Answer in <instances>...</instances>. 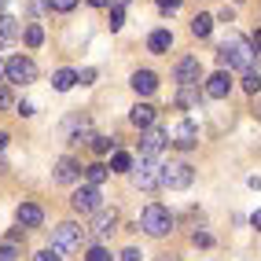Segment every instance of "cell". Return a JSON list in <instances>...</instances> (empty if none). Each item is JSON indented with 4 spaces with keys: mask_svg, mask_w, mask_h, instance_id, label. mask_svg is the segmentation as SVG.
<instances>
[{
    "mask_svg": "<svg viewBox=\"0 0 261 261\" xmlns=\"http://www.w3.org/2000/svg\"><path fill=\"white\" fill-rule=\"evenodd\" d=\"M254 44L250 41H243V37H224V44H221V51H217V63L221 66H228V70H254Z\"/></svg>",
    "mask_w": 261,
    "mask_h": 261,
    "instance_id": "cell-1",
    "label": "cell"
},
{
    "mask_svg": "<svg viewBox=\"0 0 261 261\" xmlns=\"http://www.w3.org/2000/svg\"><path fill=\"white\" fill-rule=\"evenodd\" d=\"M140 228H144L147 236H154V239H159V236H166V232H173V214L166 210V206H162V202H151V206H147V210L140 214Z\"/></svg>",
    "mask_w": 261,
    "mask_h": 261,
    "instance_id": "cell-2",
    "label": "cell"
},
{
    "mask_svg": "<svg viewBox=\"0 0 261 261\" xmlns=\"http://www.w3.org/2000/svg\"><path fill=\"white\" fill-rule=\"evenodd\" d=\"M81 239H85V228H77L74 221H63L56 232H51V250H59V254H74L81 250Z\"/></svg>",
    "mask_w": 261,
    "mask_h": 261,
    "instance_id": "cell-3",
    "label": "cell"
},
{
    "mask_svg": "<svg viewBox=\"0 0 261 261\" xmlns=\"http://www.w3.org/2000/svg\"><path fill=\"white\" fill-rule=\"evenodd\" d=\"M191 180H195V169H191L188 162H166V166H162V188L184 191Z\"/></svg>",
    "mask_w": 261,
    "mask_h": 261,
    "instance_id": "cell-4",
    "label": "cell"
},
{
    "mask_svg": "<svg viewBox=\"0 0 261 261\" xmlns=\"http://www.w3.org/2000/svg\"><path fill=\"white\" fill-rule=\"evenodd\" d=\"M162 166L159 159H140V166H136V188L144 191H159L162 188Z\"/></svg>",
    "mask_w": 261,
    "mask_h": 261,
    "instance_id": "cell-5",
    "label": "cell"
},
{
    "mask_svg": "<svg viewBox=\"0 0 261 261\" xmlns=\"http://www.w3.org/2000/svg\"><path fill=\"white\" fill-rule=\"evenodd\" d=\"M4 77H8V81H15V85H30V81H37V63L26 59V56H11V59H8Z\"/></svg>",
    "mask_w": 261,
    "mask_h": 261,
    "instance_id": "cell-6",
    "label": "cell"
},
{
    "mask_svg": "<svg viewBox=\"0 0 261 261\" xmlns=\"http://www.w3.org/2000/svg\"><path fill=\"white\" fill-rule=\"evenodd\" d=\"M70 206H74L77 214H99V210H103V195H99V188H92V184L77 188V191H74V199H70Z\"/></svg>",
    "mask_w": 261,
    "mask_h": 261,
    "instance_id": "cell-7",
    "label": "cell"
},
{
    "mask_svg": "<svg viewBox=\"0 0 261 261\" xmlns=\"http://www.w3.org/2000/svg\"><path fill=\"white\" fill-rule=\"evenodd\" d=\"M166 144H169V133L166 129H159V125L144 129V136H140V159H159Z\"/></svg>",
    "mask_w": 261,
    "mask_h": 261,
    "instance_id": "cell-8",
    "label": "cell"
},
{
    "mask_svg": "<svg viewBox=\"0 0 261 261\" xmlns=\"http://www.w3.org/2000/svg\"><path fill=\"white\" fill-rule=\"evenodd\" d=\"M199 77H202V63L195 56L177 59V66H173V81L177 85H199Z\"/></svg>",
    "mask_w": 261,
    "mask_h": 261,
    "instance_id": "cell-9",
    "label": "cell"
},
{
    "mask_svg": "<svg viewBox=\"0 0 261 261\" xmlns=\"http://www.w3.org/2000/svg\"><path fill=\"white\" fill-rule=\"evenodd\" d=\"M173 144H177L180 151H191V147H195L199 144V125H195V121H180V125H177V133H173Z\"/></svg>",
    "mask_w": 261,
    "mask_h": 261,
    "instance_id": "cell-10",
    "label": "cell"
},
{
    "mask_svg": "<svg viewBox=\"0 0 261 261\" xmlns=\"http://www.w3.org/2000/svg\"><path fill=\"white\" fill-rule=\"evenodd\" d=\"M228 92H232V77L224 74V70H217L210 81H206V96H210V99H224Z\"/></svg>",
    "mask_w": 261,
    "mask_h": 261,
    "instance_id": "cell-11",
    "label": "cell"
},
{
    "mask_svg": "<svg viewBox=\"0 0 261 261\" xmlns=\"http://www.w3.org/2000/svg\"><path fill=\"white\" fill-rule=\"evenodd\" d=\"M19 33H22L19 19H11V15H0V48H11L15 41H19Z\"/></svg>",
    "mask_w": 261,
    "mask_h": 261,
    "instance_id": "cell-12",
    "label": "cell"
},
{
    "mask_svg": "<svg viewBox=\"0 0 261 261\" xmlns=\"http://www.w3.org/2000/svg\"><path fill=\"white\" fill-rule=\"evenodd\" d=\"M15 217H19V228H37V224L44 221V214H41V206H37V202H22Z\"/></svg>",
    "mask_w": 261,
    "mask_h": 261,
    "instance_id": "cell-13",
    "label": "cell"
},
{
    "mask_svg": "<svg viewBox=\"0 0 261 261\" xmlns=\"http://www.w3.org/2000/svg\"><path fill=\"white\" fill-rule=\"evenodd\" d=\"M77 173H81V166H77L74 159H59L51 177H56V184H74V180H77Z\"/></svg>",
    "mask_w": 261,
    "mask_h": 261,
    "instance_id": "cell-14",
    "label": "cell"
},
{
    "mask_svg": "<svg viewBox=\"0 0 261 261\" xmlns=\"http://www.w3.org/2000/svg\"><path fill=\"white\" fill-rule=\"evenodd\" d=\"M133 89H136V96H151L154 89H159V77H154L151 70H136L133 74Z\"/></svg>",
    "mask_w": 261,
    "mask_h": 261,
    "instance_id": "cell-15",
    "label": "cell"
},
{
    "mask_svg": "<svg viewBox=\"0 0 261 261\" xmlns=\"http://www.w3.org/2000/svg\"><path fill=\"white\" fill-rule=\"evenodd\" d=\"M129 121H133L136 129H151L154 125V107H151V103H136L133 114H129Z\"/></svg>",
    "mask_w": 261,
    "mask_h": 261,
    "instance_id": "cell-16",
    "label": "cell"
},
{
    "mask_svg": "<svg viewBox=\"0 0 261 261\" xmlns=\"http://www.w3.org/2000/svg\"><path fill=\"white\" fill-rule=\"evenodd\" d=\"M169 44H173V33H169V30H154L151 37H147V51H154V56L169 51Z\"/></svg>",
    "mask_w": 261,
    "mask_h": 261,
    "instance_id": "cell-17",
    "label": "cell"
},
{
    "mask_svg": "<svg viewBox=\"0 0 261 261\" xmlns=\"http://www.w3.org/2000/svg\"><path fill=\"white\" fill-rule=\"evenodd\" d=\"M114 224H118V214H114V210H99V214H96V224H92V232H96V236H111Z\"/></svg>",
    "mask_w": 261,
    "mask_h": 261,
    "instance_id": "cell-18",
    "label": "cell"
},
{
    "mask_svg": "<svg viewBox=\"0 0 261 261\" xmlns=\"http://www.w3.org/2000/svg\"><path fill=\"white\" fill-rule=\"evenodd\" d=\"M77 85V70H56V77H51V89L56 92H66Z\"/></svg>",
    "mask_w": 261,
    "mask_h": 261,
    "instance_id": "cell-19",
    "label": "cell"
},
{
    "mask_svg": "<svg viewBox=\"0 0 261 261\" xmlns=\"http://www.w3.org/2000/svg\"><path fill=\"white\" fill-rule=\"evenodd\" d=\"M191 33H195V37H210L214 33V15H195V19H191Z\"/></svg>",
    "mask_w": 261,
    "mask_h": 261,
    "instance_id": "cell-20",
    "label": "cell"
},
{
    "mask_svg": "<svg viewBox=\"0 0 261 261\" xmlns=\"http://www.w3.org/2000/svg\"><path fill=\"white\" fill-rule=\"evenodd\" d=\"M195 103H199V85H180L177 107H195Z\"/></svg>",
    "mask_w": 261,
    "mask_h": 261,
    "instance_id": "cell-21",
    "label": "cell"
},
{
    "mask_svg": "<svg viewBox=\"0 0 261 261\" xmlns=\"http://www.w3.org/2000/svg\"><path fill=\"white\" fill-rule=\"evenodd\" d=\"M107 173H111V169L103 166V162H92V166H85V177H89V184H92V188H99L103 180H107Z\"/></svg>",
    "mask_w": 261,
    "mask_h": 261,
    "instance_id": "cell-22",
    "label": "cell"
},
{
    "mask_svg": "<svg viewBox=\"0 0 261 261\" xmlns=\"http://www.w3.org/2000/svg\"><path fill=\"white\" fill-rule=\"evenodd\" d=\"M22 37H26V44H30V48H41V44H44V30H41L37 22H30V26L22 30Z\"/></svg>",
    "mask_w": 261,
    "mask_h": 261,
    "instance_id": "cell-23",
    "label": "cell"
},
{
    "mask_svg": "<svg viewBox=\"0 0 261 261\" xmlns=\"http://www.w3.org/2000/svg\"><path fill=\"white\" fill-rule=\"evenodd\" d=\"M111 169H114V173H129V169H133V159H129L125 151H114V159H111Z\"/></svg>",
    "mask_w": 261,
    "mask_h": 261,
    "instance_id": "cell-24",
    "label": "cell"
},
{
    "mask_svg": "<svg viewBox=\"0 0 261 261\" xmlns=\"http://www.w3.org/2000/svg\"><path fill=\"white\" fill-rule=\"evenodd\" d=\"M243 89H247L250 96L261 92V70H247V74H243Z\"/></svg>",
    "mask_w": 261,
    "mask_h": 261,
    "instance_id": "cell-25",
    "label": "cell"
},
{
    "mask_svg": "<svg viewBox=\"0 0 261 261\" xmlns=\"http://www.w3.org/2000/svg\"><path fill=\"white\" fill-rule=\"evenodd\" d=\"M89 147H92L96 154H111V147H114V140H107V136H92V140H89Z\"/></svg>",
    "mask_w": 261,
    "mask_h": 261,
    "instance_id": "cell-26",
    "label": "cell"
},
{
    "mask_svg": "<svg viewBox=\"0 0 261 261\" xmlns=\"http://www.w3.org/2000/svg\"><path fill=\"white\" fill-rule=\"evenodd\" d=\"M0 261H19V247H15V243H4V247H0Z\"/></svg>",
    "mask_w": 261,
    "mask_h": 261,
    "instance_id": "cell-27",
    "label": "cell"
},
{
    "mask_svg": "<svg viewBox=\"0 0 261 261\" xmlns=\"http://www.w3.org/2000/svg\"><path fill=\"white\" fill-rule=\"evenodd\" d=\"M74 8H77V0H51V11H59V15L74 11Z\"/></svg>",
    "mask_w": 261,
    "mask_h": 261,
    "instance_id": "cell-28",
    "label": "cell"
},
{
    "mask_svg": "<svg viewBox=\"0 0 261 261\" xmlns=\"http://www.w3.org/2000/svg\"><path fill=\"white\" fill-rule=\"evenodd\" d=\"M51 11V0H30V15H44Z\"/></svg>",
    "mask_w": 261,
    "mask_h": 261,
    "instance_id": "cell-29",
    "label": "cell"
},
{
    "mask_svg": "<svg viewBox=\"0 0 261 261\" xmlns=\"http://www.w3.org/2000/svg\"><path fill=\"white\" fill-rule=\"evenodd\" d=\"M85 261H111V254L103 250V247H92V250H89V257H85Z\"/></svg>",
    "mask_w": 261,
    "mask_h": 261,
    "instance_id": "cell-30",
    "label": "cell"
},
{
    "mask_svg": "<svg viewBox=\"0 0 261 261\" xmlns=\"http://www.w3.org/2000/svg\"><path fill=\"white\" fill-rule=\"evenodd\" d=\"M121 22H125V15H121V8H111V30H121Z\"/></svg>",
    "mask_w": 261,
    "mask_h": 261,
    "instance_id": "cell-31",
    "label": "cell"
},
{
    "mask_svg": "<svg viewBox=\"0 0 261 261\" xmlns=\"http://www.w3.org/2000/svg\"><path fill=\"white\" fill-rule=\"evenodd\" d=\"M8 107H11V89L0 85V111H8Z\"/></svg>",
    "mask_w": 261,
    "mask_h": 261,
    "instance_id": "cell-32",
    "label": "cell"
},
{
    "mask_svg": "<svg viewBox=\"0 0 261 261\" xmlns=\"http://www.w3.org/2000/svg\"><path fill=\"white\" fill-rule=\"evenodd\" d=\"M33 261H63V254H59V250H41Z\"/></svg>",
    "mask_w": 261,
    "mask_h": 261,
    "instance_id": "cell-33",
    "label": "cell"
},
{
    "mask_svg": "<svg viewBox=\"0 0 261 261\" xmlns=\"http://www.w3.org/2000/svg\"><path fill=\"white\" fill-rule=\"evenodd\" d=\"M191 243H195V247H210V243H214V239H210V236H206V232H195V236H191Z\"/></svg>",
    "mask_w": 261,
    "mask_h": 261,
    "instance_id": "cell-34",
    "label": "cell"
},
{
    "mask_svg": "<svg viewBox=\"0 0 261 261\" xmlns=\"http://www.w3.org/2000/svg\"><path fill=\"white\" fill-rule=\"evenodd\" d=\"M77 81H81V85H92V81H96V70H92V66H89V70H81Z\"/></svg>",
    "mask_w": 261,
    "mask_h": 261,
    "instance_id": "cell-35",
    "label": "cell"
},
{
    "mask_svg": "<svg viewBox=\"0 0 261 261\" xmlns=\"http://www.w3.org/2000/svg\"><path fill=\"white\" fill-rule=\"evenodd\" d=\"M121 261H144V254H140V250H136V247H129L125 254H121Z\"/></svg>",
    "mask_w": 261,
    "mask_h": 261,
    "instance_id": "cell-36",
    "label": "cell"
},
{
    "mask_svg": "<svg viewBox=\"0 0 261 261\" xmlns=\"http://www.w3.org/2000/svg\"><path fill=\"white\" fill-rule=\"evenodd\" d=\"M154 4H159L162 11H177V8H180V0H154Z\"/></svg>",
    "mask_w": 261,
    "mask_h": 261,
    "instance_id": "cell-37",
    "label": "cell"
},
{
    "mask_svg": "<svg viewBox=\"0 0 261 261\" xmlns=\"http://www.w3.org/2000/svg\"><path fill=\"white\" fill-rule=\"evenodd\" d=\"M15 111H19L22 118H30V114H33V103H26V99H22V103H19V107H15Z\"/></svg>",
    "mask_w": 261,
    "mask_h": 261,
    "instance_id": "cell-38",
    "label": "cell"
},
{
    "mask_svg": "<svg viewBox=\"0 0 261 261\" xmlns=\"http://www.w3.org/2000/svg\"><path fill=\"white\" fill-rule=\"evenodd\" d=\"M250 44H254V51H257V56H261V30H257L254 37H250Z\"/></svg>",
    "mask_w": 261,
    "mask_h": 261,
    "instance_id": "cell-39",
    "label": "cell"
},
{
    "mask_svg": "<svg viewBox=\"0 0 261 261\" xmlns=\"http://www.w3.org/2000/svg\"><path fill=\"white\" fill-rule=\"evenodd\" d=\"M250 224H254V228H257V232H261V210H257V214H254V217H250Z\"/></svg>",
    "mask_w": 261,
    "mask_h": 261,
    "instance_id": "cell-40",
    "label": "cell"
},
{
    "mask_svg": "<svg viewBox=\"0 0 261 261\" xmlns=\"http://www.w3.org/2000/svg\"><path fill=\"white\" fill-rule=\"evenodd\" d=\"M8 140H11V136H8V133H0V151H4V147H8Z\"/></svg>",
    "mask_w": 261,
    "mask_h": 261,
    "instance_id": "cell-41",
    "label": "cell"
},
{
    "mask_svg": "<svg viewBox=\"0 0 261 261\" xmlns=\"http://www.w3.org/2000/svg\"><path fill=\"white\" fill-rule=\"evenodd\" d=\"M89 4H92V8H107V4H111V0H89Z\"/></svg>",
    "mask_w": 261,
    "mask_h": 261,
    "instance_id": "cell-42",
    "label": "cell"
},
{
    "mask_svg": "<svg viewBox=\"0 0 261 261\" xmlns=\"http://www.w3.org/2000/svg\"><path fill=\"white\" fill-rule=\"evenodd\" d=\"M129 4V0H111V8H125Z\"/></svg>",
    "mask_w": 261,
    "mask_h": 261,
    "instance_id": "cell-43",
    "label": "cell"
},
{
    "mask_svg": "<svg viewBox=\"0 0 261 261\" xmlns=\"http://www.w3.org/2000/svg\"><path fill=\"white\" fill-rule=\"evenodd\" d=\"M4 70H8V63H4V59H0V77H4Z\"/></svg>",
    "mask_w": 261,
    "mask_h": 261,
    "instance_id": "cell-44",
    "label": "cell"
},
{
    "mask_svg": "<svg viewBox=\"0 0 261 261\" xmlns=\"http://www.w3.org/2000/svg\"><path fill=\"white\" fill-rule=\"evenodd\" d=\"M0 8H8V0H0Z\"/></svg>",
    "mask_w": 261,
    "mask_h": 261,
    "instance_id": "cell-45",
    "label": "cell"
},
{
    "mask_svg": "<svg viewBox=\"0 0 261 261\" xmlns=\"http://www.w3.org/2000/svg\"><path fill=\"white\" fill-rule=\"evenodd\" d=\"M257 111H261V103H257Z\"/></svg>",
    "mask_w": 261,
    "mask_h": 261,
    "instance_id": "cell-46",
    "label": "cell"
}]
</instances>
